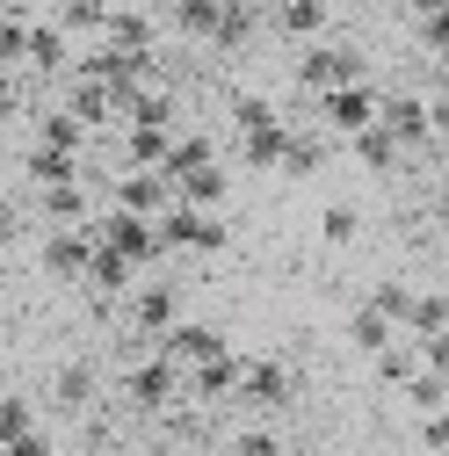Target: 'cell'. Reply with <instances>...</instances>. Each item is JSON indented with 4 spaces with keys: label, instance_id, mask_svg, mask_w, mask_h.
<instances>
[{
    "label": "cell",
    "instance_id": "1",
    "mask_svg": "<svg viewBox=\"0 0 449 456\" xmlns=\"http://www.w3.org/2000/svg\"><path fill=\"white\" fill-rule=\"evenodd\" d=\"M355 80H363V51H355V44L319 37V44L298 51V94H305V102H326V94H341V87H355Z\"/></svg>",
    "mask_w": 449,
    "mask_h": 456
},
{
    "label": "cell",
    "instance_id": "2",
    "mask_svg": "<svg viewBox=\"0 0 449 456\" xmlns=\"http://www.w3.org/2000/svg\"><path fill=\"white\" fill-rule=\"evenodd\" d=\"M124 398H131L138 413H182V406H189V370H182V362H167V355L152 348L145 362L124 370Z\"/></svg>",
    "mask_w": 449,
    "mask_h": 456
},
{
    "label": "cell",
    "instance_id": "3",
    "mask_svg": "<svg viewBox=\"0 0 449 456\" xmlns=\"http://www.w3.org/2000/svg\"><path fill=\"white\" fill-rule=\"evenodd\" d=\"M159 240H167V254H224V217L217 210H203V203H175L159 217Z\"/></svg>",
    "mask_w": 449,
    "mask_h": 456
},
{
    "label": "cell",
    "instance_id": "4",
    "mask_svg": "<svg viewBox=\"0 0 449 456\" xmlns=\"http://www.w3.org/2000/svg\"><path fill=\"white\" fill-rule=\"evenodd\" d=\"M94 254H102L94 217L87 224H51V232H44V268L59 275V282H87L94 275Z\"/></svg>",
    "mask_w": 449,
    "mask_h": 456
},
{
    "label": "cell",
    "instance_id": "5",
    "mask_svg": "<svg viewBox=\"0 0 449 456\" xmlns=\"http://www.w3.org/2000/svg\"><path fill=\"white\" fill-rule=\"evenodd\" d=\"M124 312H131V333L159 340V333H175V326H182V290H175L167 275H145L138 290L124 297Z\"/></svg>",
    "mask_w": 449,
    "mask_h": 456
},
{
    "label": "cell",
    "instance_id": "6",
    "mask_svg": "<svg viewBox=\"0 0 449 456\" xmlns=\"http://www.w3.org/2000/svg\"><path fill=\"white\" fill-rule=\"evenodd\" d=\"M290 398H298V370H290V362H275V355H247V370H240V406L275 413V406H290Z\"/></svg>",
    "mask_w": 449,
    "mask_h": 456
},
{
    "label": "cell",
    "instance_id": "7",
    "mask_svg": "<svg viewBox=\"0 0 449 456\" xmlns=\"http://www.w3.org/2000/svg\"><path fill=\"white\" fill-rule=\"evenodd\" d=\"M377 117H384V87H370V80H355V87H341V94H326V102H319V124H326V131H341V138L370 131Z\"/></svg>",
    "mask_w": 449,
    "mask_h": 456
},
{
    "label": "cell",
    "instance_id": "8",
    "mask_svg": "<svg viewBox=\"0 0 449 456\" xmlns=\"http://www.w3.org/2000/svg\"><path fill=\"white\" fill-rule=\"evenodd\" d=\"M152 348H159L167 362H182V370H203V362H217L224 348H233V340H224L217 326H203V319H182L175 333H159Z\"/></svg>",
    "mask_w": 449,
    "mask_h": 456
},
{
    "label": "cell",
    "instance_id": "9",
    "mask_svg": "<svg viewBox=\"0 0 449 456\" xmlns=\"http://www.w3.org/2000/svg\"><path fill=\"white\" fill-rule=\"evenodd\" d=\"M391 138H399L406 152H428L435 145V109H428V94H384V117H377Z\"/></svg>",
    "mask_w": 449,
    "mask_h": 456
},
{
    "label": "cell",
    "instance_id": "10",
    "mask_svg": "<svg viewBox=\"0 0 449 456\" xmlns=\"http://www.w3.org/2000/svg\"><path fill=\"white\" fill-rule=\"evenodd\" d=\"M0 456H59V449H51V435L37 428V406H29L22 391L8 398V413H0Z\"/></svg>",
    "mask_w": 449,
    "mask_h": 456
},
{
    "label": "cell",
    "instance_id": "11",
    "mask_svg": "<svg viewBox=\"0 0 449 456\" xmlns=\"http://www.w3.org/2000/svg\"><path fill=\"white\" fill-rule=\"evenodd\" d=\"M102 44H109V51H124V59H138V66H152L159 29H152L145 8H117V15H109V29H102Z\"/></svg>",
    "mask_w": 449,
    "mask_h": 456
},
{
    "label": "cell",
    "instance_id": "12",
    "mask_svg": "<svg viewBox=\"0 0 449 456\" xmlns=\"http://www.w3.org/2000/svg\"><path fill=\"white\" fill-rule=\"evenodd\" d=\"M109 15H117V0H51V22H59L73 44H102Z\"/></svg>",
    "mask_w": 449,
    "mask_h": 456
},
{
    "label": "cell",
    "instance_id": "13",
    "mask_svg": "<svg viewBox=\"0 0 449 456\" xmlns=\"http://www.w3.org/2000/svg\"><path fill=\"white\" fill-rule=\"evenodd\" d=\"M348 340H355L363 355H384L391 340H399V319H391V312H384L377 297H363V305L348 312Z\"/></svg>",
    "mask_w": 449,
    "mask_h": 456
},
{
    "label": "cell",
    "instance_id": "14",
    "mask_svg": "<svg viewBox=\"0 0 449 456\" xmlns=\"http://www.w3.org/2000/svg\"><path fill=\"white\" fill-rule=\"evenodd\" d=\"M51 406H59V413H87L94 406V370L87 362H66L59 377H51Z\"/></svg>",
    "mask_w": 449,
    "mask_h": 456
},
{
    "label": "cell",
    "instance_id": "15",
    "mask_svg": "<svg viewBox=\"0 0 449 456\" xmlns=\"http://www.w3.org/2000/svg\"><path fill=\"white\" fill-rule=\"evenodd\" d=\"M275 22H283V37H298V44H319L326 37V0H275Z\"/></svg>",
    "mask_w": 449,
    "mask_h": 456
},
{
    "label": "cell",
    "instance_id": "16",
    "mask_svg": "<svg viewBox=\"0 0 449 456\" xmlns=\"http://www.w3.org/2000/svg\"><path fill=\"white\" fill-rule=\"evenodd\" d=\"M348 152H355V159L370 167V175H384V167H399V159H406V145L391 138L384 124H370V131H355V138H348Z\"/></svg>",
    "mask_w": 449,
    "mask_h": 456
},
{
    "label": "cell",
    "instance_id": "17",
    "mask_svg": "<svg viewBox=\"0 0 449 456\" xmlns=\"http://www.w3.org/2000/svg\"><path fill=\"white\" fill-rule=\"evenodd\" d=\"M175 189H182V203L217 210V203H224V189H233V175H224V159H210V167H196V175H182Z\"/></svg>",
    "mask_w": 449,
    "mask_h": 456
},
{
    "label": "cell",
    "instance_id": "18",
    "mask_svg": "<svg viewBox=\"0 0 449 456\" xmlns=\"http://www.w3.org/2000/svg\"><path fill=\"white\" fill-rule=\"evenodd\" d=\"M319 167H326V138H319V131H290L283 175H290V182H305V175H319Z\"/></svg>",
    "mask_w": 449,
    "mask_h": 456
},
{
    "label": "cell",
    "instance_id": "19",
    "mask_svg": "<svg viewBox=\"0 0 449 456\" xmlns=\"http://www.w3.org/2000/svg\"><path fill=\"white\" fill-rule=\"evenodd\" d=\"M442 326H449V290H420L413 312H406V333L428 340V333H442Z\"/></svg>",
    "mask_w": 449,
    "mask_h": 456
},
{
    "label": "cell",
    "instance_id": "20",
    "mask_svg": "<svg viewBox=\"0 0 449 456\" xmlns=\"http://www.w3.org/2000/svg\"><path fill=\"white\" fill-rule=\"evenodd\" d=\"M261 124H283V109H275L268 94H233V131H261Z\"/></svg>",
    "mask_w": 449,
    "mask_h": 456
},
{
    "label": "cell",
    "instance_id": "21",
    "mask_svg": "<svg viewBox=\"0 0 449 456\" xmlns=\"http://www.w3.org/2000/svg\"><path fill=\"white\" fill-rule=\"evenodd\" d=\"M399 398H406L413 413H435V406H449V377H442V370H420V377H413Z\"/></svg>",
    "mask_w": 449,
    "mask_h": 456
},
{
    "label": "cell",
    "instance_id": "22",
    "mask_svg": "<svg viewBox=\"0 0 449 456\" xmlns=\"http://www.w3.org/2000/svg\"><path fill=\"white\" fill-rule=\"evenodd\" d=\"M319 232H326V247H348V240L363 232V217H355V203H326V217H319Z\"/></svg>",
    "mask_w": 449,
    "mask_h": 456
},
{
    "label": "cell",
    "instance_id": "23",
    "mask_svg": "<svg viewBox=\"0 0 449 456\" xmlns=\"http://www.w3.org/2000/svg\"><path fill=\"white\" fill-rule=\"evenodd\" d=\"M233 456H283V442H275L268 428H247V435L233 442Z\"/></svg>",
    "mask_w": 449,
    "mask_h": 456
},
{
    "label": "cell",
    "instance_id": "24",
    "mask_svg": "<svg viewBox=\"0 0 449 456\" xmlns=\"http://www.w3.org/2000/svg\"><path fill=\"white\" fill-rule=\"evenodd\" d=\"M420 442H428V449H449V406L420 413Z\"/></svg>",
    "mask_w": 449,
    "mask_h": 456
},
{
    "label": "cell",
    "instance_id": "25",
    "mask_svg": "<svg viewBox=\"0 0 449 456\" xmlns=\"http://www.w3.org/2000/svg\"><path fill=\"white\" fill-rule=\"evenodd\" d=\"M420 355H428V370H442V377H449V326L420 340Z\"/></svg>",
    "mask_w": 449,
    "mask_h": 456
},
{
    "label": "cell",
    "instance_id": "26",
    "mask_svg": "<svg viewBox=\"0 0 449 456\" xmlns=\"http://www.w3.org/2000/svg\"><path fill=\"white\" fill-rule=\"evenodd\" d=\"M428 109H435V138H449V94H428Z\"/></svg>",
    "mask_w": 449,
    "mask_h": 456
},
{
    "label": "cell",
    "instance_id": "27",
    "mask_svg": "<svg viewBox=\"0 0 449 456\" xmlns=\"http://www.w3.org/2000/svg\"><path fill=\"white\" fill-rule=\"evenodd\" d=\"M449 0H413V22H428V15H442Z\"/></svg>",
    "mask_w": 449,
    "mask_h": 456
},
{
    "label": "cell",
    "instance_id": "28",
    "mask_svg": "<svg viewBox=\"0 0 449 456\" xmlns=\"http://www.w3.org/2000/svg\"><path fill=\"white\" fill-rule=\"evenodd\" d=\"M442 73H449V51H442Z\"/></svg>",
    "mask_w": 449,
    "mask_h": 456
}]
</instances>
